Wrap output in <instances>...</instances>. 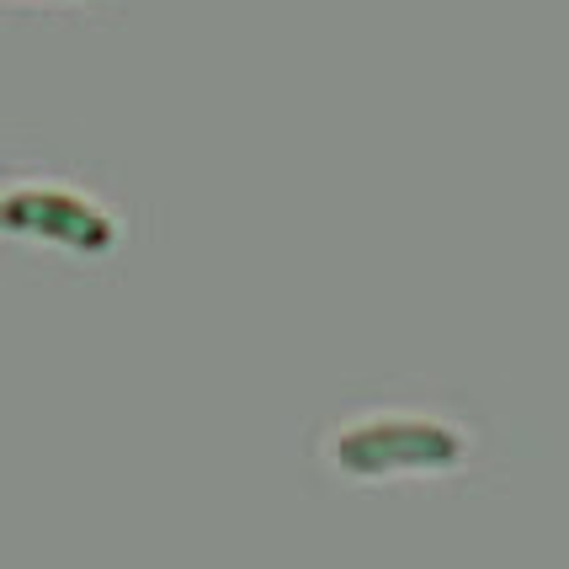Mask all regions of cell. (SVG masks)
I'll use <instances>...</instances> for the list:
<instances>
[{"label":"cell","mask_w":569,"mask_h":569,"mask_svg":"<svg viewBox=\"0 0 569 569\" xmlns=\"http://www.w3.org/2000/svg\"><path fill=\"white\" fill-rule=\"evenodd\" d=\"M315 500H463L511 485V431L485 399L431 372H362L298 431Z\"/></svg>","instance_id":"obj_1"},{"label":"cell","mask_w":569,"mask_h":569,"mask_svg":"<svg viewBox=\"0 0 569 569\" xmlns=\"http://www.w3.org/2000/svg\"><path fill=\"white\" fill-rule=\"evenodd\" d=\"M160 240L123 166L49 133L0 139V267L38 288H112Z\"/></svg>","instance_id":"obj_2"},{"label":"cell","mask_w":569,"mask_h":569,"mask_svg":"<svg viewBox=\"0 0 569 569\" xmlns=\"http://www.w3.org/2000/svg\"><path fill=\"white\" fill-rule=\"evenodd\" d=\"M139 0H0V32H112Z\"/></svg>","instance_id":"obj_3"}]
</instances>
